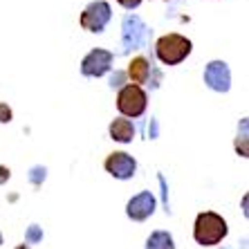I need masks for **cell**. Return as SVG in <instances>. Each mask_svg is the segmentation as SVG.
<instances>
[{"label":"cell","instance_id":"obj_1","mask_svg":"<svg viewBox=\"0 0 249 249\" xmlns=\"http://www.w3.org/2000/svg\"><path fill=\"white\" fill-rule=\"evenodd\" d=\"M227 233H229L227 220L215 211H202V213H197L196 222H193V240L200 247L220 245L227 238Z\"/></svg>","mask_w":249,"mask_h":249},{"label":"cell","instance_id":"obj_2","mask_svg":"<svg viewBox=\"0 0 249 249\" xmlns=\"http://www.w3.org/2000/svg\"><path fill=\"white\" fill-rule=\"evenodd\" d=\"M193 50V43L182 34H164L155 43V56L164 65H178L182 63Z\"/></svg>","mask_w":249,"mask_h":249},{"label":"cell","instance_id":"obj_20","mask_svg":"<svg viewBox=\"0 0 249 249\" xmlns=\"http://www.w3.org/2000/svg\"><path fill=\"white\" fill-rule=\"evenodd\" d=\"M14 249H32V247H29L27 243H23V245H16V247H14Z\"/></svg>","mask_w":249,"mask_h":249},{"label":"cell","instance_id":"obj_6","mask_svg":"<svg viewBox=\"0 0 249 249\" xmlns=\"http://www.w3.org/2000/svg\"><path fill=\"white\" fill-rule=\"evenodd\" d=\"M106 173H110L115 180H130L137 171V160L124 151H115L106 157L104 162Z\"/></svg>","mask_w":249,"mask_h":249},{"label":"cell","instance_id":"obj_3","mask_svg":"<svg viewBox=\"0 0 249 249\" xmlns=\"http://www.w3.org/2000/svg\"><path fill=\"white\" fill-rule=\"evenodd\" d=\"M146 106H148V94L142 86L126 83L117 94V110L124 117H142L146 112Z\"/></svg>","mask_w":249,"mask_h":249},{"label":"cell","instance_id":"obj_21","mask_svg":"<svg viewBox=\"0 0 249 249\" xmlns=\"http://www.w3.org/2000/svg\"><path fill=\"white\" fill-rule=\"evenodd\" d=\"M0 245H2V233H0Z\"/></svg>","mask_w":249,"mask_h":249},{"label":"cell","instance_id":"obj_10","mask_svg":"<svg viewBox=\"0 0 249 249\" xmlns=\"http://www.w3.org/2000/svg\"><path fill=\"white\" fill-rule=\"evenodd\" d=\"M108 133H110L112 142H119V144H130L135 137V126L130 119H124V117H117L112 119L110 126H108Z\"/></svg>","mask_w":249,"mask_h":249},{"label":"cell","instance_id":"obj_17","mask_svg":"<svg viewBox=\"0 0 249 249\" xmlns=\"http://www.w3.org/2000/svg\"><path fill=\"white\" fill-rule=\"evenodd\" d=\"M124 81H126V72H115L110 79V88H119V90H122Z\"/></svg>","mask_w":249,"mask_h":249},{"label":"cell","instance_id":"obj_16","mask_svg":"<svg viewBox=\"0 0 249 249\" xmlns=\"http://www.w3.org/2000/svg\"><path fill=\"white\" fill-rule=\"evenodd\" d=\"M12 119H14V110L7 104L0 101V124H9Z\"/></svg>","mask_w":249,"mask_h":249},{"label":"cell","instance_id":"obj_15","mask_svg":"<svg viewBox=\"0 0 249 249\" xmlns=\"http://www.w3.org/2000/svg\"><path fill=\"white\" fill-rule=\"evenodd\" d=\"M47 178V168L45 166H32V171H29V182L34 186H41L43 182H45Z\"/></svg>","mask_w":249,"mask_h":249},{"label":"cell","instance_id":"obj_19","mask_svg":"<svg viewBox=\"0 0 249 249\" xmlns=\"http://www.w3.org/2000/svg\"><path fill=\"white\" fill-rule=\"evenodd\" d=\"M117 2H119L124 9H137V7L142 5V0H117Z\"/></svg>","mask_w":249,"mask_h":249},{"label":"cell","instance_id":"obj_14","mask_svg":"<svg viewBox=\"0 0 249 249\" xmlns=\"http://www.w3.org/2000/svg\"><path fill=\"white\" fill-rule=\"evenodd\" d=\"M43 240V227H38V225H29L27 227V231H25V243L32 247V245H36V243H41Z\"/></svg>","mask_w":249,"mask_h":249},{"label":"cell","instance_id":"obj_13","mask_svg":"<svg viewBox=\"0 0 249 249\" xmlns=\"http://www.w3.org/2000/svg\"><path fill=\"white\" fill-rule=\"evenodd\" d=\"M243 133L238 130V139H236V151H238V155H243V157H247V119H243Z\"/></svg>","mask_w":249,"mask_h":249},{"label":"cell","instance_id":"obj_11","mask_svg":"<svg viewBox=\"0 0 249 249\" xmlns=\"http://www.w3.org/2000/svg\"><path fill=\"white\" fill-rule=\"evenodd\" d=\"M151 76V63L146 56H135L130 63H128V70H126V79H130L133 86H142V83L148 81Z\"/></svg>","mask_w":249,"mask_h":249},{"label":"cell","instance_id":"obj_8","mask_svg":"<svg viewBox=\"0 0 249 249\" xmlns=\"http://www.w3.org/2000/svg\"><path fill=\"white\" fill-rule=\"evenodd\" d=\"M204 83L215 92H229L231 88V70L225 61H211L204 68Z\"/></svg>","mask_w":249,"mask_h":249},{"label":"cell","instance_id":"obj_9","mask_svg":"<svg viewBox=\"0 0 249 249\" xmlns=\"http://www.w3.org/2000/svg\"><path fill=\"white\" fill-rule=\"evenodd\" d=\"M144 34H146V27L142 23V18L133 16V14H126V18H124V45L126 47L142 45Z\"/></svg>","mask_w":249,"mask_h":249},{"label":"cell","instance_id":"obj_5","mask_svg":"<svg viewBox=\"0 0 249 249\" xmlns=\"http://www.w3.org/2000/svg\"><path fill=\"white\" fill-rule=\"evenodd\" d=\"M112 52L104 50V47H94L83 56L81 61V74L83 76H92V79H99L110 72L112 68Z\"/></svg>","mask_w":249,"mask_h":249},{"label":"cell","instance_id":"obj_18","mask_svg":"<svg viewBox=\"0 0 249 249\" xmlns=\"http://www.w3.org/2000/svg\"><path fill=\"white\" fill-rule=\"evenodd\" d=\"M9 178H12V171H9V166L0 164V186L7 184V182H9Z\"/></svg>","mask_w":249,"mask_h":249},{"label":"cell","instance_id":"obj_7","mask_svg":"<svg viewBox=\"0 0 249 249\" xmlns=\"http://www.w3.org/2000/svg\"><path fill=\"white\" fill-rule=\"evenodd\" d=\"M157 209V197L151 191H139L137 196H133L126 204V215L135 222L148 220Z\"/></svg>","mask_w":249,"mask_h":249},{"label":"cell","instance_id":"obj_12","mask_svg":"<svg viewBox=\"0 0 249 249\" xmlns=\"http://www.w3.org/2000/svg\"><path fill=\"white\" fill-rule=\"evenodd\" d=\"M146 249H175V240L168 231L157 229L146 238Z\"/></svg>","mask_w":249,"mask_h":249},{"label":"cell","instance_id":"obj_4","mask_svg":"<svg viewBox=\"0 0 249 249\" xmlns=\"http://www.w3.org/2000/svg\"><path fill=\"white\" fill-rule=\"evenodd\" d=\"M112 18V9L106 0H94L86 7L79 16V23L86 32H92V34H101L106 29V25L110 23Z\"/></svg>","mask_w":249,"mask_h":249}]
</instances>
